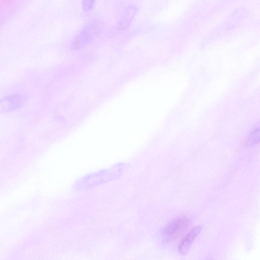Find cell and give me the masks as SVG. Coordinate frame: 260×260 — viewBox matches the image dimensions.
Here are the masks:
<instances>
[{
    "mask_svg": "<svg viewBox=\"0 0 260 260\" xmlns=\"http://www.w3.org/2000/svg\"><path fill=\"white\" fill-rule=\"evenodd\" d=\"M201 227L197 226L185 236L178 247L180 253L183 255L186 254L189 251L194 239L201 232Z\"/></svg>",
    "mask_w": 260,
    "mask_h": 260,
    "instance_id": "obj_4",
    "label": "cell"
},
{
    "mask_svg": "<svg viewBox=\"0 0 260 260\" xmlns=\"http://www.w3.org/2000/svg\"><path fill=\"white\" fill-rule=\"evenodd\" d=\"M96 0H84L83 9L86 11H88L93 7Z\"/></svg>",
    "mask_w": 260,
    "mask_h": 260,
    "instance_id": "obj_6",
    "label": "cell"
},
{
    "mask_svg": "<svg viewBox=\"0 0 260 260\" xmlns=\"http://www.w3.org/2000/svg\"><path fill=\"white\" fill-rule=\"evenodd\" d=\"M136 12V9L134 7H129L126 11L121 22L120 27L122 29L126 28L131 22L133 17Z\"/></svg>",
    "mask_w": 260,
    "mask_h": 260,
    "instance_id": "obj_5",
    "label": "cell"
},
{
    "mask_svg": "<svg viewBox=\"0 0 260 260\" xmlns=\"http://www.w3.org/2000/svg\"><path fill=\"white\" fill-rule=\"evenodd\" d=\"M99 28L95 24H91L85 28L77 37L74 45L81 46L90 41L98 33Z\"/></svg>",
    "mask_w": 260,
    "mask_h": 260,
    "instance_id": "obj_3",
    "label": "cell"
},
{
    "mask_svg": "<svg viewBox=\"0 0 260 260\" xmlns=\"http://www.w3.org/2000/svg\"><path fill=\"white\" fill-rule=\"evenodd\" d=\"M23 103L22 97L18 95H12L0 99V113L10 112L19 107Z\"/></svg>",
    "mask_w": 260,
    "mask_h": 260,
    "instance_id": "obj_2",
    "label": "cell"
},
{
    "mask_svg": "<svg viewBox=\"0 0 260 260\" xmlns=\"http://www.w3.org/2000/svg\"><path fill=\"white\" fill-rule=\"evenodd\" d=\"M190 222V219L186 217L176 218L164 228L163 234L169 240L176 239L188 230Z\"/></svg>",
    "mask_w": 260,
    "mask_h": 260,
    "instance_id": "obj_1",
    "label": "cell"
}]
</instances>
